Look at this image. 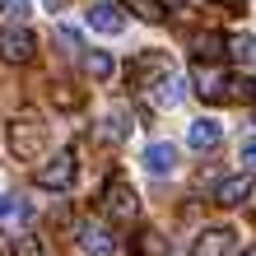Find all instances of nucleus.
Masks as SVG:
<instances>
[{"instance_id": "1", "label": "nucleus", "mask_w": 256, "mask_h": 256, "mask_svg": "<svg viewBox=\"0 0 256 256\" xmlns=\"http://www.w3.org/2000/svg\"><path fill=\"white\" fill-rule=\"evenodd\" d=\"M5 144H10V154H14V158H24V163H38L42 154H47V126H42V116H38L33 108H24V112L10 122Z\"/></svg>"}, {"instance_id": "2", "label": "nucleus", "mask_w": 256, "mask_h": 256, "mask_svg": "<svg viewBox=\"0 0 256 256\" xmlns=\"http://www.w3.org/2000/svg\"><path fill=\"white\" fill-rule=\"evenodd\" d=\"M102 214H108L112 224H130L135 214H140V196H135V186L126 182V177H112V182L102 186Z\"/></svg>"}, {"instance_id": "3", "label": "nucleus", "mask_w": 256, "mask_h": 256, "mask_svg": "<svg viewBox=\"0 0 256 256\" xmlns=\"http://www.w3.org/2000/svg\"><path fill=\"white\" fill-rule=\"evenodd\" d=\"M168 74H172V56L168 52H140L130 61V70H126V80H130V88H144L149 94V88L163 84Z\"/></svg>"}, {"instance_id": "4", "label": "nucleus", "mask_w": 256, "mask_h": 256, "mask_svg": "<svg viewBox=\"0 0 256 256\" xmlns=\"http://www.w3.org/2000/svg\"><path fill=\"white\" fill-rule=\"evenodd\" d=\"M191 84L205 102H228V88H233V74L219 70L214 61H196L191 66Z\"/></svg>"}, {"instance_id": "5", "label": "nucleus", "mask_w": 256, "mask_h": 256, "mask_svg": "<svg viewBox=\"0 0 256 256\" xmlns=\"http://www.w3.org/2000/svg\"><path fill=\"white\" fill-rule=\"evenodd\" d=\"M74 149H56L52 158H42L38 163V186L42 191H66L70 182H74Z\"/></svg>"}, {"instance_id": "6", "label": "nucleus", "mask_w": 256, "mask_h": 256, "mask_svg": "<svg viewBox=\"0 0 256 256\" xmlns=\"http://www.w3.org/2000/svg\"><path fill=\"white\" fill-rule=\"evenodd\" d=\"M33 52H38V42H33L28 28H5V33H0V56H5V61L24 66V61H33Z\"/></svg>"}, {"instance_id": "7", "label": "nucleus", "mask_w": 256, "mask_h": 256, "mask_svg": "<svg viewBox=\"0 0 256 256\" xmlns=\"http://www.w3.org/2000/svg\"><path fill=\"white\" fill-rule=\"evenodd\" d=\"M84 24L94 28V33H122L126 28V19H122V10L112 5V0H94V5H88V14H84Z\"/></svg>"}, {"instance_id": "8", "label": "nucleus", "mask_w": 256, "mask_h": 256, "mask_svg": "<svg viewBox=\"0 0 256 256\" xmlns=\"http://www.w3.org/2000/svg\"><path fill=\"white\" fill-rule=\"evenodd\" d=\"M233 252V228H200L191 242V256H228Z\"/></svg>"}, {"instance_id": "9", "label": "nucleus", "mask_w": 256, "mask_h": 256, "mask_svg": "<svg viewBox=\"0 0 256 256\" xmlns=\"http://www.w3.org/2000/svg\"><path fill=\"white\" fill-rule=\"evenodd\" d=\"M224 140V126L214 122V116H200V122H191V130H186V144L196 149V154H205V149H214Z\"/></svg>"}, {"instance_id": "10", "label": "nucleus", "mask_w": 256, "mask_h": 256, "mask_svg": "<svg viewBox=\"0 0 256 256\" xmlns=\"http://www.w3.org/2000/svg\"><path fill=\"white\" fill-rule=\"evenodd\" d=\"M140 163H144V168L154 172V177L172 172V168H177V144H168V140H154V144H149L144 154H140Z\"/></svg>"}, {"instance_id": "11", "label": "nucleus", "mask_w": 256, "mask_h": 256, "mask_svg": "<svg viewBox=\"0 0 256 256\" xmlns=\"http://www.w3.org/2000/svg\"><path fill=\"white\" fill-rule=\"evenodd\" d=\"M252 172H238V177H224V182L214 186V205H242L252 196Z\"/></svg>"}, {"instance_id": "12", "label": "nucleus", "mask_w": 256, "mask_h": 256, "mask_svg": "<svg viewBox=\"0 0 256 256\" xmlns=\"http://www.w3.org/2000/svg\"><path fill=\"white\" fill-rule=\"evenodd\" d=\"M80 242H84L88 252H98V256L116 252V238H112V228H108V224H94V219H88L84 228H80Z\"/></svg>"}, {"instance_id": "13", "label": "nucleus", "mask_w": 256, "mask_h": 256, "mask_svg": "<svg viewBox=\"0 0 256 256\" xmlns=\"http://www.w3.org/2000/svg\"><path fill=\"white\" fill-rule=\"evenodd\" d=\"M191 47H196V61H219V56H228V38H219V33H196Z\"/></svg>"}, {"instance_id": "14", "label": "nucleus", "mask_w": 256, "mask_h": 256, "mask_svg": "<svg viewBox=\"0 0 256 256\" xmlns=\"http://www.w3.org/2000/svg\"><path fill=\"white\" fill-rule=\"evenodd\" d=\"M0 219L5 224H28L33 219V205H28L24 196H5V200H0Z\"/></svg>"}, {"instance_id": "15", "label": "nucleus", "mask_w": 256, "mask_h": 256, "mask_svg": "<svg viewBox=\"0 0 256 256\" xmlns=\"http://www.w3.org/2000/svg\"><path fill=\"white\" fill-rule=\"evenodd\" d=\"M126 135H130V126H126V108H112L108 122H102V140H108V144H122Z\"/></svg>"}, {"instance_id": "16", "label": "nucleus", "mask_w": 256, "mask_h": 256, "mask_svg": "<svg viewBox=\"0 0 256 256\" xmlns=\"http://www.w3.org/2000/svg\"><path fill=\"white\" fill-rule=\"evenodd\" d=\"M122 5L135 14V19H144V24H158L163 14H168V5H163V0H122Z\"/></svg>"}, {"instance_id": "17", "label": "nucleus", "mask_w": 256, "mask_h": 256, "mask_svg": "<svg viewBox=\"0 0 256 256\" xmlns=\"http://www.w3.org/2000/svg\"><path fill=\"white\" fill-rule=\"evenodd\" d=\"M149 94H154V102H158V108H177V102H182V84H177L172 74H168V80H163V84H154Z\"/></svg>"}, {"instance_id": "18", "label": "nucleus", "mask_w": 256, "mask_h": 256, "mask_svg": "<svg viewBox=\"0 0 256 256\" xmlns=\"http://www.w3.org/2000/svg\"><path fill=\"white\" fill-rule=\"evenodd\" d=\"M228 56L247 66L252 56H256V38H247V33H233V38H228Z\"/></svg>"}, {"instance_id": "19", "label": "nucleus", "mask_w": 256, "mask_h": 256, "mask_svg": "<svg viewBox=\"0 0 256 256\" xmlns=\"http://www.w3.org/2000/svg\"><path fill=\"white\" fill-rule=\"evenodd\" d=\"M0 19H5L10 28H24V19H28V0H0Z\"/></svg>"}, {"instance_id": "20", "label": "nucleus", "mask_w": 256, "mask_h": 256, "mask_svg": "<svg viewBox=\"0 0 256 256\" xmlns=\"http://www.w3.org/2000/svg\"><path fill=\"white\" fill-rule=\"evenodd\" d=\"M135 256H163V238L154 228H144L140 238H135Z\"/></svg>"}, {"instance_id": "21", "label": "nucleus", "mask_w": 256, "mask_h": 256, "mask_svg": "<svg viewBox=\"0 0 256 256\" xmlns=\"http://www.w3.org/2000/svg\"><path fill=\"white\" fill-rule=\"evenodd\" d=\"M228 98H233V102H256V80H252V74H242V80L233 74V88H228Z\"/></svg>"}, {"instance_id": "22", "label": "nucleus", "mask_w": 256, "mask_h": 256, "mask_svg": "<svg viewBox=\"0 0 256 256\" xmlns=\"http://www.w3.org/2000/svg\"><path fill=\"white\" fill-rule=\"evenodd\" d=\"M84 66H88V74H94V80H108V74H112V56H108V52H88Z\"/></svg>"}, {"instance_id": "23", "label": "nucleus", "mask_w": 256, "mask_h": 256, "mask_svg": "<svg viewBox=\"0 0 256 256\" xmlns=\"http://www.w3.org/2000/svg\"><path fill=\"white\" fill-rule=\"evenodd\" d=\"M14 247H19V256H47V247H42L38 233H19V238H14Z\"/></svg>"}, {"instance_id": "24", "label": "nucleus", "mask_w": 256, "mask_h": 256, "mask_svg": "<svg viewBox=\"0 0 256 256\" xmlns=\"http://www.w3.org/2000/svg\"><path fill=\"white\" fill-rule=\"evenodd\" d=\"M52 94H56V102H61V108H80V102H84V98H80V88H74V84H56Z\"/></svg>"}, {"instance_id": "25", "label": "nucleus", "mask_w": 256, "mask_h": 256, "mask_svg": "<svg viewBox=\"0 0 256 256\" xmlns=\"http://www.w3.org/2000/svg\"><path fill=\"white\" fill-rule=\"evenodd\" d=\"M56 42H61V47H66V56H80V52H84L80 33H70V28H56Z\"/></svg>"}, {"instance_id": "26", "label": "nucleus", "mask_w": 256, "mask_h": 256, "mask_svg": "<svg viewBox=\"0 0 256 256\" xmlns=\"http://www.w3.org/2000/svg\"><path fill=\"white\" fill-rule=\"evenodd\" d=\"M238 163H242V168H256V135H247V140L238 144Z\"/></svg>"}, {"instance_id": "27", "label": "nucleus", "mask_w": 256, "mask_h": 256, "mask_svg": "<svg viewBox=\"0 0 256 256\" xmlns=\"http://www.w3.org/2000/svg\"><path fill=\"white\" fill-rule=\"evenodd\" d=\"M163 5H168V10H182V5H186V0H163Z\"/></svg>"}, {"instance_id": "28", "label": "nucleus", "mask_w": 256, "mask_h": 256, "mask_svg": "<svg viewBox=\"0 0 256 256\" xmlns=\"http://www.w3.org/2000/svg\"><path fill=\"white\" fill-rule=\"evenodd\" d=\"M224 5H228V10H242V0H224Z\"/></svg>"}, {"instance_id": "29", "label": "nucleus", "mask_w": 256, "mask_h": 256, "mask_svg": "<svg viewBox=\"0 0 256 256\" xmlns=\"http://www.w3.org/2000/svg\"><path fill=\"white\" fill-rule=\"evenodd\" d=\"M242 256H256V247H247V252H242Z\"/></svg>"}, {"instance_id": "30", "label": "nucleus", "mask_w": 256, "mask_h": 256, "mask_svg": "<svg viewBox=\"0 0 256 256\" xmlns=\"http://www.w3.org/2000/svg\"><path fill=\"white\" fill-rule=\"evenodd\" d=\"M252 219H256V205H252Z\"/></svg>"}, {"instance_id": "31", "label": "nucleus", "mask_w": 256, "mask_h": 256, "mask_svg": "<svg viewBox=\"0 0 256 256\" xmlns=\"http://www.w3.org/2000/svg\"><path fill=\"white\" fill-rule=\"evenodd\" d=\"M252 116H256V112H252Z\"/></svg>"}]
</instances>
